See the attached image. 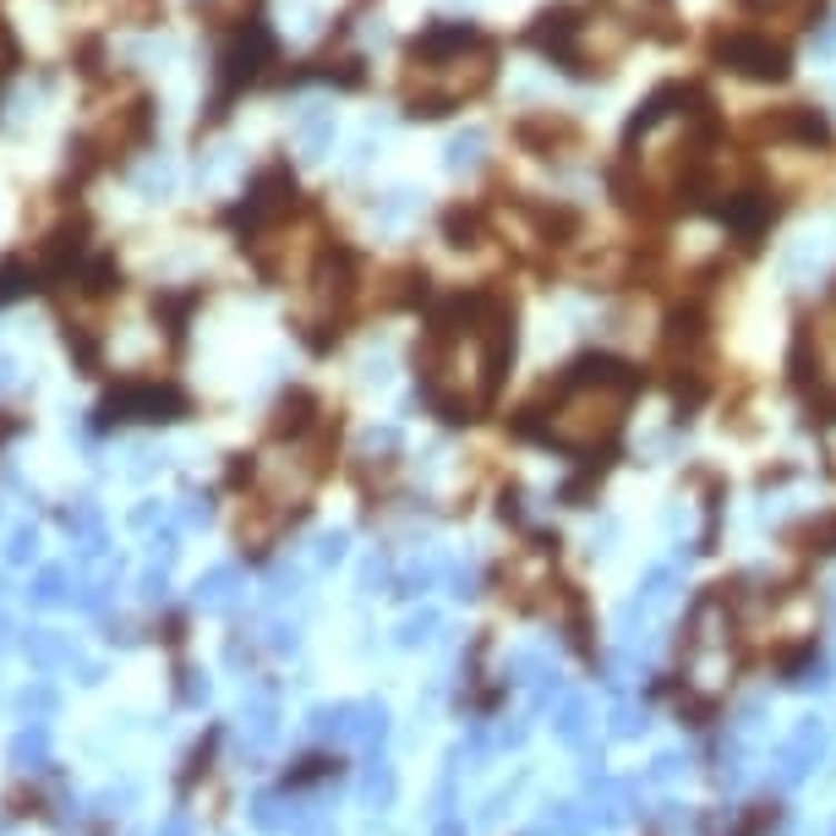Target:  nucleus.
Instances as JSON below:
<instances>
[{"label": "nucleus", "instance_id": "obj_1", "mask_svg": "<svg viewBox=\"0 0 836 836\" xmlns=\"http://www.w3.org/2000/svg\"><path fill=\"white\" fill-rule=\"evenodd\" d=\"M635 367L613 361V356H585L575 361L558 384L547 388V427L541 438L558 444L564 454H590V449H607L629 416V399H635Z\"/></svg>", "mask_w": 836, "mask_h": 836}, {"label": "nucleus", "instance_id": "obj_2", "mask_svg": "<svg viewBox=\"0 0 836 836\" xmlns=\"http://www.w3.org/2000/svg\"><path fill=\"white\" fill-rule=\"evenodd\" d=\"M410 61H416V71H410L405 99L416 104V116H449L459 99H470L492 82L498 50L470 22H444L410 44Z\"/></svg>", "mask_w": 836, "mask_h": 836}, {"label": "nucleus", "instance_id": "obj_3", "mask_svg": "<svg viewBox=\"0 0 836 836\" xmlns=\"http://www.w3.org/2000/svg\"><path fill=\"white\" fill-rule=\"evenodd\" d=\"M716 61H727V71L755 77V82H782L787 77V50L772 33H721L716 39Z\"/></svg>", "mask_w": 836, "mask_h": 836}, {"label": "nucleus", "instance_id": "obj_4", "mask_svg": "<svg viewBox=\"0 0 836 836\" xmlns=\"http://www.w3.org/2000/svg\"><path fill=\"white\" fill-rule=\"evenodd\" d=\"M585 17L569 11V6H553V11H541L536 17V28H530V44L541 50V56H553V61L564 66V71H585Z\"/></svg>", "mask_w": 836, "mask_h": 836}, {"label": "nucleus", "instance_id": "obj_5", "mask_svg": "<svg viewBox=\"0 0 836 836\" xmlns=\"http://www.w3.org/2000/svg\"><path fill=\"white\" fill-rule=\"evenodd\" d=\"M832 252H836V225L826 219L820 230H804V236L782 252V279H787V285H809V279L832 262Z\"/></svg>", "mask_w": 836, "mask_h": 836}, {"label": "nucleus", "instance_id": "obj_6", "mask_svg": "<svg viewBox=\"0 0 836 836\" xmlns=\"http://www.w3.org/2000/svg\"><path fill=\"white\" fill-rule=\"evenodd\" d=\"M820 749H826V727L809 716V721H798V733L776 749V766H782V776L793 782V776H804L815 760H820Z\"/></svg>", "mask_w": 836, "mask_h": 836}, {"label": "nucleus", "instance_id": "obj_7", "mask_svg": "<svg viewBox=\"0 0 836 836\" xmlns=\"http://www.w3.org/2000/svg\"><path fill=\"white\" fill-rule=\"evenodd\" d=\"M481 159H487V131H454L449 148H444V165H449L454 176H465V170H481Z\"/></svg>", "mask_w": 836, "mask_h": 836}, {"label": "nucleus", "instance_id": "obj_8", "mask_svg": "<svg viewBox=\"0 0 836 836\" xmlns=\"http://www.w3.org/2000/svg\"><path fill=\"white\" fill-rule=\"evenodd\" d=\"M558 738H564L569 749H585V744H590V710H585V700H564V710H558Z\"/></svg>", "mask_w": 836, "mask_h": 836}, {"label": "nucleus", "instance_id": "obj_9", "mask_svg": "<svg viewBox=\"0 0 836 836\" xmlns=\"http://www.w3.org/2000/svg\"><path fill=\"white\" fill-rule=\"evenodd\" d=\"M744 6H749V11H766V17H787V22L798 28L804 17H815L820 0H744Z\"/></svg>", "mask_w": 836, "mask_h": 836}, {"label": "nucleus", "instance_id": "obj_10", "mask_svg": "<svg viewBox=\"0 0 836 836\" xmlns=\"http://www.w3.org/2000/svg\"><path fill=\"white\" fill-rule=\"evenodd\" d=\"M613 727H618V733H624V738H635V733H645V710H640V706H629V700H624V706L613 710Z\"/></svg>", "mask_w": 836, "mask_h": 836}, {"label": "nucleus", "instance_id": "obj_11", "mask_svg": "<svg viewBox=\"0 0 836 836\" xmlns=\"http://www.w3.org/2000/svg\"><path fill=\"white\" fill-rule=\"evenodd\" d=\"M809 50H815L820 61H826V56H836V22H832V17H826V22L815 28V39H809Z\"/></svg>", "mask_w": 836, "mask_h": 836}, {"label": "nucleus", "instance_id": "obj_12", "mask_svg": "<svg viewBox=\"0 0 836 836\" xmlns=\"http://www.w3.org/2000/svg\"><path fill=\"white\" fill-rule=\"evenodd\" d=\"M432 629H438V618H432V613H421V618H410V624H405V640H427Z\"/></svg>", "mask_w": 836, "mask_h": 836}, {"label": "nucleus", "instance_id": "obj_13", "mask_svg": "<svg viewBox=\"0 0 836 836\" xmlns=\"http://www.w3.org/2000/svg\"><path fill=\"white\" fill-rule=\"evenodd\" d=\"M832 613H836V579H832Z\"/></svg>", "mask_w": 836, "mask_h": 836}]
</instances>
